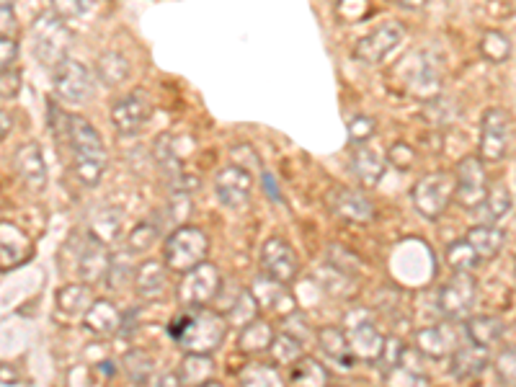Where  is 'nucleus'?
Instances as JSON below:
<instances>
[{"label": "nucleus", "mask_w": 516, "mask_h": 387, "mask_svg": "<svg viewBox=\"0 0 516 387\" xmlns=\"http://www.w3.org/2000/svg\"><path fill=\"white\" fill-rule=\"evenodd\" d=\"M150 114H153V106H150L148 96L142 91H132L119 101H114L109 119L111 127L117 129V135L135 137L150 122Z\"/></svg>", "instance_id": "13"}, {"label": "nucleus", "mask_w": 516, "mask_h": 387, "mask_svg": "<svg viewBox=\"0 0 516 387\" xmlns=\"http://www.w3.org/2000/svg\"><path fill=\"white\" fill-rule=\"evenodd\" d=\"M413 62H416V68L406 70V86L416 93L418 99H429L439 91V83H442L437 65L431 62V57H424V52H416Z\"/></svg>", "instance_id": "27"}, {"label": "nucleus", "mask_w": 516, "mask_h": 387, "mask_svg": "<svg viewBox=\"0 0 516 387\" xmlns=\"http://www.w3.org/2000/svg\"><path fill=\"white\" fill-rule=\"evenodd\" d=\"M375 129V119L367 117V114H354V117L349 119V142L351 145H364L369 137L375 135Z\"/></svg>", "instance_id": "49"}, {"label": "nucleus", "mask_w": 516, "mask_h": 387, "mask_svg": "<svg viewBox=\"0 0 516 387\" xmlns=\"http://www.w3.org/2000/svg\"><path fill=\"white\" fill-rule=\"evenodd\" d=\"M346 336L351 341V349L357 354L359 362L364 364H377L382 357V351H385L387 344V336H382V331L377 328L375 318L372 313L364 308L351 310L346 315Z\"/></svg>", "instance_id": "8"}, {"label": "nucleus", "mask_w": 516, "mask_h": 387, "mask_svg": "<svg viewBox=\"0 0 516 387\" xmlns=\"http://www.w3.org/2000/svg\"><path fill=\"white\" fill-rule=\"evenodd\" d=\"M465 336L467 341L491 349L504 336V323L496 315H475V318L465 320Z\"/></svg>", "instance_id": "32"}, {"label": "nucleus", "mask_w": 516, "mask_h": 387, "mask_svg": "<svg viewBox=\"0 0 516 387\" xmlns=\"http://www.w3.org/2000/svg\"><path fill=\"white\" fill-rule=\"evenodd\" d=\"M228 315L209 308H184L168 323V333L186 354H212L228 336Z\"/></svg>", "instance_id": "1"}, {"label": "nucleus", "mask_w": 516, "mask_h": 387, "mask_svg": "<svg viewBox=\"0 0 516 387\" xmlns=\"http://www.w3.org/2000/svg\"><path fill=\"white\" fill-rule=\"evenodd\" d=\"M455 199V176L444 171H434L416 181L411 189V202L424 220H439Z\"/></svg>", "instance_id": "6"}, {"label": "nucleus", "mask_w": 516, "mask_h": 387, "mask_svg": "<svg viewBox=\"0 0 516 387\" xmlns=\"http://www.w3.org/2000/svg\"><path fill=\"white\" fill-rule=\"evenodd\" d=\"M493 369H496V377L501 385L516 387V346L501 351L496 362H493Z\"/></svg>", "instance_id": "48"}, {"label": "nucleus", "mask_w": 516, "mask_h": 387, "mask_svg": "<svg viewBox=\"0 0 516 387\" xmlns=\"http://www.w3.org/2000/svg\"><path fill=\"white\" fill-rule=\"evenodd\" d=\"M447 266L452 271H473L475 266L483 261V258L478 256V251H475L473 246H470V240L467 238H460V240H452L447 246Z\"/></svg>", "instance_id": "37"}, {"label": "nucleus", "mask_w": 516, "mask_h": 387, "mask_svg": "<svg viewBox=\"0 0 516 387\" xmlns=\"http://www.w3.org/2000/svg\"><path fill=\"white\" fill-rule=\"evenodd\" d=\"M119 233H122V212H117V209H104V212L96 215V220L91 222V235L93 238L104 240V243L117 240Z\"/></svg>", "instance_id": "45"}, {"label": "nucleus", "mask_w": 516, "mask_h": 387, "mask_svg": "<svg viewBox=\"0 0 516 387\" xmlns=\"http://www.w3.org/2000/svg\"><path fill=\"white\" fill-rule=\"evenodd\" d=\"M181 277L184 279L176 287V297H179L184 308H209L220 295L222 284H225L220 269L215 264H209V261H202Z\"/></svg>", "instance_id": "7"}, {"label": "nucleus", "mask_w": 516, "mask_h": 387, "mask_svg": "<svg viewBox=\"0 0 516 387\" xmlns=\"http://www.w3.org/2000/svg\"><path fill=\"white\" fill-rule=\"evenodd\" d=\"M238 380L248 387L282 385V375H279V367L274 362L271 364H246V367L238 372Z\"/></svg>", "instance_id": "40"}, {"label": "nucleus", "mask_w": 516, "mask_h": 387, "mask_svg": "<svg viewBox=\"0 0 516 387\" xmlns=\"http://www.w3.org/2000/svg\"><path fill=\"white\" fill-rule=\"evenodd\" d=\"M124 372H127V377L132 382L145 385V382L153 380V372H155L153 357H150L148 351H142V349L127 351V354H124Z\"/></svg>", "instance_id": "42"}, {"label": "nucleus", "mask_w": 516, "mask_h": 387, "mask_svg": "<svg viewBox=\"0 0 516 387\" xmlns=\"http://www.w3.org/2000/svg\"><path fill=\"white\" fill-rule=\"evenodd\" d=\"M122 318L124 315L119 313L117 305L111 300H93L91 305H88L86 313H83V328H86L88 333H93V336L109 338L114 336V333H119Z\"/></svg>", "instance_id": "22"}, {"label": "nucleus", "mask_w": 516, "mask_h": 387, "mask_svg": "<svg viewBox=\"0 0 516 387\" xmlns=\"http://www.w3.org/2000/svg\"><path fill=\"white\" fill-rule=\"evenodd\" d=\"M258 300H256V295H253L251 289H243V292H240V297L238 300L233 302V308L228 310V320L230 323H238L240 328L246 326V323H251L253 318H258Z\"/></svg>", "instance_id": "46"}, {"label": "nucleus", "mask_w": 516, "mask_h": 387, "mask_svg": "<svg viewBox=\"0 0 516 387\" xmlns=\"http://www.w3.org/2000/svg\"><path fill=\"white\" fill-rule=\"evenodd\" d=\"M455 320L449 323H442V326H431V328H421L416 333V349L424 354V357L434 359V362H442V359L452 357L455 349L460 346V336H457Z\"/></svg>", "instance_id": "19"}, {"label": "nucleus", "mask_w": 516, "mask_h": 387, "mask_svg": "<svg viewBox=\"0 0 516 387\" xmlns=\"http://www.w3.org/2000/svg\"><path fill=\"white\" fill-rule=\"evenodd\" d=\"M160 238V225L153 220H145L135 225V230L127 235V251L132 256H142L155 246V240Z\"/></svg>", "instance_id": "43"}, {"label": "nucleus", "mask_w": 516, "mask_h": 387, "mask_svg": "<svg viewBox=\"0 0 516 387\" xmlns=\"http://www.w3.org/2000/svg\"><path fill=\"white\" fill-rule=\"evenodd\" d=\"M475 297H478V284H475L473 274L470 271H455L439 289L437 308L447 320L460 323V320L470 318Z\"/></svg>", "instance_id": "9"}, {"label": "nucleus", "mask_w": 516, "mask_h": 387, "mask_svg": "<svg viewBox=\"0 0 516 387\" xmlns=\"http://www.w3.org/2000/svg\"><path fill=\"white\" fill-rule=\"evenodd\" d=\"M403 39H406V26L398 21H385L354 44V57L367 65H380L390 57V52L398 50Z\"/></svg>", "instance_id": "12"}, {"label": "nucleus", "mask_w": 516, "mask_h": 387, "mask_svg": "<svg viewBox=\"0 0 516 387\" xmlns=\"http://www.w3.org/2000/svg\"><path fill=\"white\" fill-rule=\"evenodd\" d=\"M367 8H369L367 0H338V19L354 24V21L362 19Z\"/></svg>", "instance_id": "52"}, {"label": "nucleus", "mask_w": 516, "mask_h": 387, "mask_svg": "<svg viewBox=\"0 0 516 387\" xmlns=\"http://www.w3.org/2000/svg\"><path fill=\"white\" fill-rule=\"evenodd\" d=\"M491 364L488 357V346L478 344H460L455 349V354L449 357V372L455 380H475L478 375L486 372V367Z\"/></svg>", "instance_id": "20"}, {"label": "nucleus", "mask_w": 516, "mask_h": 387, "mask_svg": "<svg viewBox=\"0 0 516 387\" xmlns=\"http://www.w3.org/2000/svg\"><path fill=\"white\" fill-rule=\"evenodd\" d=\"M511 142V124L509 114L498 106L483 111V119H480V142H478V155L483 158V163H498L504 160L509 153Z\"/></svg>", "instance_id": "11"}, {"label": "nucleus", "mask_w": 516, "mask_h": 387, "mask_svg": "<svg viewBox=\"0 0 516 387\" xmlns=\"http://www.w3.org/2000/svg\"><path fill=\"white\" fill-rule=\"evenodd\" d=\"M96 78L104 83L106 88H119L129 80V62L122 52L106 50L101 52L99 60H96Z\"/></svg>", "instance_id": "30"}, {"label": "nucleus", "mask_w": 516, "mask_h": 387, "mask_svg": "<svg viewBox=\"0 0 516 387\" xmlns=\"http://www.w3.org/2000/svg\"><path fill=\"white\" fill-rule=\"evenodd\" d=\"M318 346L320 351L331 359V362L338 364V367L351 369L354 367V362H357V354H354V349H351V341L349 336H346L344 328H338V326L320 328Z\"/></svg>", "instance_id": "26"}, {"label": "nucleus", "mask_w": 516, "mask_h": 387, "mask_svg": "<svg viewBox=\"0 0 516 387\" xmlns=\"http://www.w3.org/2000/svg\"><path fill=\"white\" fill-rule=\"evenodd\" d=\"M158 385L171 387V385H184V382H181V375H179V372H168V375L158 377Z\"/></svg>", "instance_id": "58"}, {"label": "nucleus", "mask_w": 516, "mask_h": 387, "mask_svg": "<svg viewBox=\"0 0 516 387\" xmlns=\"http://www.w3.org/2000/svg\"><path fill=\"white\" fill-rule=\"evenodd\" d=\"M68 145L73 153V176L83 186H99L106 171V148L99 129L88 119L70 114L68 119Z\"/></svg>", "instance_id": "2"}, {"label": "nucleus", "mask_w": 516, "mask_h": 387, "mask_svg": "<svg viewBox=\"0 0 516 387\" xmlns=\"http://www.w3.org/2000/svg\"><path fill=\"white\" fill-rule=\"evenodd\" d=\"M0 382H3V387L24 385V382L19 380V375H16V369H13L11 364H0Z\"/></svg>", "instance_id": "56"}, {"label": "nucleus", "mask_w": 516, "mask_h": 387, "mask_svg": "<svg viewBox=\"0 0 516 387\" xmlns=\"http://www.w3.org/2000/svg\"><path fill=\"white\" fill-rule=\"evenodd\" d=\"M251 292L256 295L258 308H261V310H269V313H279L282 318L295 310V305H292V295L287 292V284L266 277V274L261 279H256V287H253Z\"/></svg>", "instance_id": "25"}, {"label": "nucleus", "mask_w": 516, "mask_h": 387, "mask_svg": "<svg viewBox=\"0 0 516 387\" xmlns=\"http://www.w3.org/2000/svg\"><path fill=\"white\" fill-rule=\"evenodd\" d=\"M0 65H3V70L13 68V62H16V57H19V44H16V39L8 37V34H3L0 37Z\"/></svg>", "instance_id": "54"}, {"label": "nucleus", "mask_w": 516, "mask_h": 387, "mask_svg": "<svg viewBox=\"0 0 516 387\" xmlns=\"http://www.w3.org/2000/svg\"><path fill=\"white\" fill-rule=\"evenodd\" d=\"M19 88H21V75L19 70H3V75H0V93H3V101L8 99H16L19 96Z\"/></svg>", "instance_id": "53"}, {"label": "nucleus", "mask_w": 516, "mask_h": 387, "mask_svg": "<svg viewBox=\"0 0 516 387\" xmlns=\"http://www.w3.org/2000/svg\"><path fill=\"white\" fill-rule=\"evenodd\" d=\"M132 253L124 251V253H114L111 258V269L106 274V282H109L111 289H124L129 284H135V274H137V266L132 261Z\"/></svg>", "instance_id": "39"}, {"label": "nucleus", "mask_w": 516, "mask_h": 387, "mask_svg": "<svg viewBox=\"0 0 516 387\" xmlns=\"http://www.w3.org/2000/svg\"><path fill=\"white\" fill-rule=\"evenodd\" d=\"M351 171H354V176H357L364 189H375L385 179L387 155L382 158L377 150L367 148V145H357L354 153H351Z\"/></svg>", "instance_id": "23"}, {"label": "nucleus", "mask_w": 516, "mask_h": 387, "mask_svg": "<svg viewBox=\"0 0 516 387\" xmlns=\"http://www.w3.org/2000/svg\"><path fill=\"white\" fill-rule=\"evenodd\" d=\"M465 238L470 240V246L478 251V256L483 258V261H493L506 243L504 230L496 228V225H488V222H480V225L467 230Z\"/></svg>", "instance_id": "29"}, {"label": "nucleus", "mask_w": 516, "mask_h": 387, "mask_svg": "<svg viewBox=\"0 0 516 387\" xmlns=\"http://www.w3.org/2000/svg\"><path fill=\"white\" fill-rule=\"evenodd\" d=\"M91 284H65V287L57 292L55 302H57V310L62 315H68V318H75V315H83L91 305Z\"/></svg>", "instance_id": "34"}, {"label": "nucleus", "mask_w": 516, "mask_h": 387, "mask_svg": "<svg viewBox=\"0 0 516 387\" xmlns=\"http://www.w3.org/2000/svg\"><path fill=\"white\" fill-rule=\"evenodd\" d=\"M398 3L400 8H406V11H421L426 6V0H393Z\"/></svg>", "instance_id": "57"}, {"label": "nucleus", "mask_w": 516, "mask_h": 387, "mask_svg": "<svg viewBox=\"0 0 516 387\" xmlns=\"http://www.w3.org/2000/svg\"><path fill=\"white\" fill-rule=\"evenodd\" d=\"M179 375L184 385L215 387V362L209 354H186L179 367Z\"/></svg>", "instance_id": "31"}, {"label": "nucleus", "mask_w": 516, "mask_h": 387, "mask_svg": "<svg viewBox=\"0 0 516 387\" xmlns=\"http://www.w3.org/2000/svg\"><path fill=\"white\" fill-rule=\"evenodd\" d=\"M13 166H16V173H19L21 184L26 186L29 191L39 194V191L47 189V163H44V155L39 150L37 142H24L16 148L13 153Z\"/></svg>", "instance_id": "17"}, {"label": "nucleus", "mask_w": 516, "mask_h": 387, "mask_svg": "<svg viewBox=\"0 0 516 387\" xmlns=\"http://www.w3.org/2000/svg\"><path fill=\"white\" fill-rule=\"evenodd\" d=\"M253 194V176L243 166H228L217 173L215 179V197L222 207L243 209L251 202Z\"/></svg>", "instance_id": "16"}, {"label": "nucleus", "mask_w": 516, "mask_h": 387, "mask_svg": "<svg viewBox=\"0 0 516 387\" xmlns=\"http://www.w3.org/2000/svg\"><path fill=\"white\" fill-rule=\"evenodd\" d=\"M511 50L514 47H511V39L506 37L504 31L491 29L480 37V55L486 57L488 62H493V65H501V62L509 60Z\"/></svg>", "instance_id": "38"}, {"label": "nucleus", "mask_w": 516, "mask_h": 387, "mask_svg": "<svg viewBox=\"0 0 516 387\" xmlns=\"http://www.w3.org/2000/svg\"><path fill=\"white\" fill-rule=\"evenodd\" d=\"M52 11L65 21H86L91 19L99 0H50Z\"/></svg>", "instance_id": "44"}, {"label": "nucleus", "mask_w": 516, "mask_h": 387, "mask_svg": "<svg viewBox=\"0 0 516 387\" xmlns=\"http://www.w3.org/2000/svg\"><path fill=\"white\" fill-rule=\"evenodd\" d=\"M287 380L292 385H310V387H320V385H328L331 382V375H328V369L313 357H305L302 354L295 364H289V375Z\"/></svg>", "instance_id": "33"}, {"label": "nucleus", "mask_w": 516, "mask_h": 387, "mask_svg": "<svg viewBox=\"0 0 516 387\" xmlns=\"http://www.w3.org/2000/svg\"><path fill=\"white\" fill-rule=\"evenodd\" d=\"M261 269H264L266 277L277 279V282L289 287L300 274V258H297L295 248L289 246L287 240L271 235L261 246Z\"/></svg>", "instance_id": "15"}, {"label": "nucleus", "mask_w": 516, "mask_h": 387, "mask_svg": "<svg viewBox=\"0 0 516 387\" xmlns=\"http://www.w3.org/2000/svg\"><path fill=\"white\" fill-rule=\"evenodd\" d=\"M387 163L398 168V171H411L413 163H416V150L403 140L395 142L393 148L387 150Z\"/></svg>", "instance_id": "51"}, {"label": "nucleus", "mask_w": 516, "mask_h": 387, "mask_svg": "<svg viewBox=\"0 0 516 387\" xmlns=\"http://www.w3.org/2000/svg\"><path fill=\"white\" fill-rule=\"evenodd\" d=\"M209 253V238L204 230L194 228V225H181L173 230L163 243V261L173 274H186L202 261H207Z\"/></svg>", "instance_id": "4"}, {"label": "nucleus", "mask_w": 516, "mask_h": 387, "mask_svg": "<svg viewBox=\"0 0 516 387\" xmlns=\"http://www.w3.org/2000/svg\"><path fill=\"white\" fill-rule=\"evenodd\" d=\"M488 173L480 155H467L455 166V202L462 209H478L488 197Z\"/></svg>", "instance_id": "10"}, {"label": "nucleus", "mask_w": 516, "mask_h": 387, "mask_svg": "<svg viewBox=\"0 0 516 387\" xmlns=\"http://www.w3.org/2000/svg\"><path fill=\"white\" fill-rule=\"evenodd\" d=\"M274 328H271L269 320L253 318L251 323L240 328L238 336V351L240 354H248V357H256V354H266L271 349V341H274Z\"/></svg>", "instance_id": "28"}, {"label": "nucleus", "mask_w": 516, "mask_h": 387, "mask_svg": "<svg viewBox=\"0 0 516 387\" xmlns=\"http://www.w3.org/2000/svg\"><path fill=\"white\" fill-rule=\"evenodd\" d=\"M73 34L68 29V21L60 19L55 11L39 13L31 26V52L39 65L55 70L62 60L70 57Z\"/></svg>", "instance_id": "3"}, {"label": "nucleus", "mask_w": 516, "mask_h": 387, "mask_svg": "<svg viewBox=\"0 0 516 387\" xmlns=\"http://www.w3.org/2000/svg\"><path fill=\"white\" fill-rule=\"evenodd\" d=\"M302 351H305V344H302L300 336H292L289 331H282L274 336L271 341V362L277 364V367H289V364H295L297 359L302 357Z\"/></svg>", "instance_id": "35"}, {"label": "nucleus", "mask_w": 516, "mask_h": 387, "mask_svg": "<svg viewBox=\"0 0 516 387\" xmlns=\"http://www.w3.org/2000/svg\"><path fill=\"white\" fill-rule=\"evenodd\" d=\"M0 29L8 37H13V31H16V8H13V0H0Z\"/></svg>", "instance_id": "55"}, {"label": "nucleus", "mask_w": 516, "mask_h": 387, "mask_svg": "<svg viewBox=\"0 0 516 387\" xmlns=\"http://www.w3.org/2000/svg\"><path fill=\"white\" fill-rule=\"evenodd\" d=\"M111 251H109V243L99 238H88L86 246L80 248L78 253V277L80 282L86 284H99L106 282V274L111 269Z\"/></svg>", "instance_id": "18"}, {"label": "nucleus", "mask_w": 516, "mask_h": 387, "mask_svg": "<svg viewBox=\"0 0 516 387\" xmlns=\"http://www.w3.org/2000/svg\"><path fill=\"white\" fill-rule=\"evenodd\" d=\"M168 266L166 261H142L135 274V292L140 300H163L168 292Z\"/></svg>", "instance_id": "21"}, {"label": "nucleus", "mask_w": 516, "mask_h": 387, "mask_svg": "<svg viewBox=\"0 0 516 387\" xmlns=\"http://www.w3.org/2000/svg\"><path fill=\"white\" fill-rule=\"evenodd\" d=\"M354 279H357L354 274L338 269V266L331 264V261H328V264L323 266V271H320V284H323L331 295H338V297H349L351 292H354V287H357Z\"/></svg>", "instance_id": "41"}, {"label": "nucleus", "mask_w": 516, "mask_h": 387, "mask_svg": "<svg viewBox=\"0 0 516 387\" xmlns=\"http://www.w3.org/2000/svg\"><path fill=\"white\" fill-rule=\"evenodd\" d=\"M382 380H385L387 385H429V377H426L424 372H418V369H411L408 364L395 367L393 372L382 375Z\"/></svg>", "instance_id": "50"}, {"label": "nucleus", "mask_w": 516, "mask_h": 387, "mask_svg": "<svg viewBox=\"0 0 516 387\" xmlns=\"http://www.w3.org/2000/svg\"><path fill=\"white\" fill-rule=\"evenodd\" d=\"M0 122H3V132H0V135L8 137V132H11V117H8L6 109L0 111Z\"/></svg>", "instance_id": "59"}, {"label": "nucleus", "mask_w": 516, "mask_h": 387, "mask_svg": "<svg viewBox=\"0 0 516 387\" xmlns=\"http://www.w3.org/2000/svg\"><path fill=\"white\" fill-rule=\"evenodd\" d=\"M0 233H3V240H0V258H3V271H8L11 266L24 264L31 253V240L19 225L3 220L0 222Z\"/></svg>", "instance_id": "24"}, {"label": "nucleus", "mask_w": 516, "mask_h": 387, "mask_svg": "<svg viewBox=\"0 0 516 387\" xmlns=\"http://www.w3.org/2000/svg\"><path fill=\"white\" fill-rule=\"evenodd\" d=\"M326 207L331 209L333 217H338L341 222H351V225H367L375 220V204L351 186H333L326 194Z\"/></svg>", "instance_id": "14"}, {"label": "nucleus", "mask_w": 516, "mask_h": 387, "mask_svg": "<svg viewBox=\"0 0 516 387\" xmlns=\"http://www.w3.org/2000/svg\"><path fill=\"white\" fill-rule=\"evenodd\" d=\"M52 88H55L57 101L70 106L86 104L96 91V75L88 68L86 62L62 60L55 70H52Z\"/></svg>", "instance_id": "5"}, {"label": "nucleus", "mask_w": 516, "mask_h": 387, "mask_svg": "<svg viewBox=\"0 0 516 387\" xmlns=\"http://www.w3.org/2000/svg\"><path fill=\"white\" fill-rule=\"evenodd\" d=\"M483 207V212H486V220L488 225H496L501 217H506L511 212V207H514V199H511V191L506 189L504 184H496L488 189V197L486 202L480 204Z\"/></svg>", "instance_id": "36"}, {"label": "nucleus", "mask_w": 516, "mask_h": 387, "mask_svg": "<svg viewBox=\"0 0 516 387\" xmlns=\"http://www.w3.org/2000/svg\"><path fill=\"white\" fill-rule=\"evenodd\" d=\"M403 359H406V344H403L398 336H387L385 351H382L380 362H377V367L382 369V375H387V372H393L395 367H400Z\"/></svg>", "instance_id": "47"}]
</instances>
